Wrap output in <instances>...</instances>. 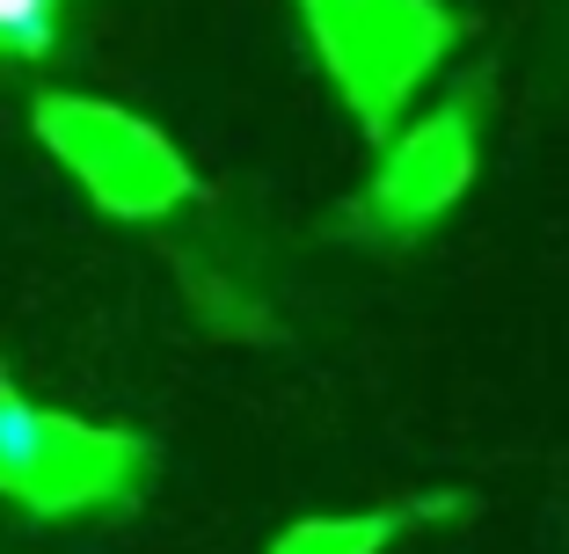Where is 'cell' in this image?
Returning a JSON list of instances; mask_svg holds the SVG:
<instances>
[{"mask_svg": "<svg viewBox=\"0 0 569 554\" xmlns=\"http://www.w3.org/2000/svg\"><path fill=\"white\" fill-rule=\"evenodd\" d=\"M292 8L366 139H395L409 95L468 30L446 0H292Z\"/></svg>", "mask_w": 569, "mask_h": 554, "instance_id": "obj_1", "label": "cell"}, {"mask_svg": "<svg viewBox=\"0 0 569 554\" xmlns=\"http://www.w3.org/2000/svg\"><path fill=\"white\" fill-rule=\"evenodd\" d=\"M153 474V445L139 431L81 423L59 409H37L0 372V496L37 518H88L124 511Z\"/></svg>", "mask_w": 569, "mask_h": 554, "instance_id": "obj_2", "label": "cell"}, {"mask_svg": "<svg viewBox=\"0 0 569 554\" xmlns=\"http://www.w3.org/2000/svg\"><path fill=\"white\" fill-rule=\"evenodd\" d=\"M37 139H44L67 175L118 219H161L190 198V161L153 132L147 118L96 95H37Z\"/></svg>", "mask_w": 569, "mask_h": 554, "instance_id": "obj_3", "label": "cell"}, {"mask_svg": "<svg viewBox=\"0 0 569 554\" xmlns=\"http://www.w3.org/2000/svg\"><path fill=\"white\" fill-rule=\"evenodd\" d=\"M482 88H452L431 118L395 124V139H380V161L366 175V198H358V226L380 241H417L423 226L452 212L475 183V161H482Z\"/></svg>", "mask_w": 569, "mask_h": 554, "instance_id": "obj_4", "label": "cell"}, {"mask_svg": "<svg viewBox=\"0 0 569 554\" xmlns=\"http://www.w3.org/2000/svg\"><path fill=\"white\" fill-rule=\"evenodd\" d=\"M460 496H431V504H387V511H351V518H300L270 540V554H387L409 533V518H446Z\"/></svg>", "mask_w": 569, "mask_h": 554, "instance_id": "obj_5", "label": "cell"}, {"mask_svg": "<svg viewBox=\"0 0 569 554\" xmlns=\"http://www.w3.org/2000/svg\"><path fill=\"white\" fill-rule=\"evenodd\" d=\"M73 0H0V73L8 67H44L67 44Z\"/></svg>", "mask_w": 569, "mask_h": 554, "instance_id": "obj_6", "label": "cell"}]
</instances>
